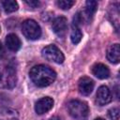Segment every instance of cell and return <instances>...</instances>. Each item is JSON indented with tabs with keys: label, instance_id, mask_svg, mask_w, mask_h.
I'll return each mask as SVG.
<instances>
[{
	"label": "cell",
	"instance_id": "obj_16",
	"mask_svg": "<svg viewBox=\"0 0 120 120\" xmlns=\"http://www.w3.org/2000/svg\"><path fill=\"white\" fill-rule=\"evenodd\" d=\"M82 38V33L81 31V29L79 28V26L73 25L72 26V31L70 34V39L72 41L73 44H78Z\"/></svg>",
	"mask_w": 120,
	"mask_h": 120
},
{
	"label": "cell",
	"instance_id": "obj_2",
	"mask_svg": "<svg viewBox=\"0 0 120 120\" xmlns=\"http://www.w3.org/2000/svg\"><path fill=\"white\" fill-rule=\"evenodd\" d=\"M17 82L16 70L9 65L0 66V87L6 89H12Z\"/></svg>",
	"mask_w": 120,
	"mask_h": 120
},
{
	"label": "cell",
	"instance_id": "obj_23",
	"mask_svg": "<svg viewBox=\"0 0 120 120\" xmlns=\"http://www.w3.org/2000/svg\"><path fill=\"white\" fill-rule=\"evenodd\" d=\"M0 30H1V28H0Z\"/></svg>",
	"mask_w": 120,
	"mask_h": 120
},
{
	"label": "cell",
	"instance_id": "obj_24",
	"mask_svg": "<svg viewBox=\"0 0 120 120\" xmlns=\"http://www.w3.org/2000/svg\"><path fill=\"white\" fill-rule=\"evenodd\" d=\"M0 12H1V11H0Z\"/></svg>",
	"mask_w": 120,
	"mask_h": 120
},
{
	"label": "cell",
	"instance_id": "obj_13",
	"mask_svg": "<svg viewBox=\"0 0 120 120\" xmlns=\"http://www.w3.org/2000/svg\"><path fill=\"white\" fill-rule=\"evenodd\" d=\"M19 113L16 110L5 108L0 110V120H18Z\"/></svg>",
	"mask_w": 120,
	"mask_h": 120
},
{
	"label": "cell",
	"instance_id": "obj_15",
	"mask_svg": "<svg viewBox=\"0 0 120 120\" xmlns=\"http://www.w3.org/2000/svg\"><path fill=\"white\" fill-rule=\"evenodd\" d=\"M2 6L6 13H12L18 10V8H19L18 3L14 0H5L2 2Z\"/></svg>",
	"mask_w": 120,
	"mask_h": 120
},
{
	"label": "cell",
	"instance_id": "obj_10",
	"mask_svg": "<svg viewBox=\"0 0 120 120\" xmlns=\"http://www.w3.org/2000/svg\"><path fill=\"white\" fill-rule=\"evenodd\" d=\"M107 59L112 63V64H117L120 61V47L118 43L111 45L106 52Z\"/></svg>",
	"mask_w": 120,
	"mask_h": 120
},
{
	"label": "cell",
	"instance_id": "obj_19",
	"mask_svg": "<svg viewBox=\"0 0 120 120\" xmlns=\"http://www.w3.org/2000/svg\"><path fill=\"white\" fill-rule=\"evenodd\" d=\"M24 2H25V4L28 7L32 8H38L40 6V2L39 1H37V0H30V1L29 0H26Z\"/></svg>",
	"mask_w": 120,
	"mask_h": 120
},
{
	"label": "cell",
	"instance_id": "obj_20",
	"mask_svg": "<svg viewBox=\"0 0 120 120\" xmlns=\"http://www.w3.org/2000/svg\"><path fill=\"white\" fill-rule=\"evenodd\" d=\"M50 120H60V118H59L58 116H52Z\"/></svg>",
	"mask_w": 120,
	"mask_h": 120
},
{
	"label": "cell",
	"instance_id": "obj_5",
	"mask_svg": "<svg viewBox=\"0 0 120 120\" xmlns=\"http://www.w3.org/2000/svg\"><path fill=\"white\" fill-rule=\"evenodd\" d=\"M41 54L45 59L54 62L56 64H62L65 60V56L63 52L60 51V49L57 46L53 44H50L44 47L41 51Z\"/></svg>",
	"mask_w": 120,
	"mask_h": 120
},
{
	"label": "cell",
	"instance_id": "obj_14",
	"mask_svg": "<svg viewBox=\"0 0 120 120\" xmlns=\"http://www.w3.org/2000/svg\"><path fill=\"white\" fill-rule=\"evenodd\" d=\"M98 9V2L89 0L85 3V15L88 19H91Z\"/></svg>",
	"mask_w": 120,
	"mask_h": 120
},
{
	"label": "cell",
	"instance_id": "obj_6",
	"mask_svg": "<svg viewBox=\"0 0 120 120\" xmlns=\"http://www.w3.org/2000/svg\"><path fill=\"white\" fill-rule=\"evenodd\" d=\"M52 28L53 32L60 38L66 36L68 31V20L65 17H57L52 22Z\"/></svg>",
	"mask_w": 120,
	"mask_h": 120
},
{
	"label": "cell",
	"instance_id": "obj_22",
	"mask_svg": "<svg viewBox=\"0 0 120 120\" xmlns=\"http://www.w3.org/2000/svg\"><path fill=\"white\" fill-rule=\"evenodd\" d=\"M95 120H104L103 118H101V117H98V118H96Z\"/></svg>",
	"mask_w": 120,
	"mask_h": 120
},
{
	"label": "cell",
	"instance_id": "obj_9",
	"mask_svg": "<svg viewBox=\"0 0 120 120\" xmlns=\"http://www.w3.org/2000/svg\"><path fill=\"white\" fill-rule=\"evenodd\" d=\"M94 81L92 79H90L89 77H82L79 80V83H78V88L79 91L82 95L83 96H88L92 93L93 89H94Z\"/></svg>",
	"mask_w": 120,
	"mask_h": 120
},
{
	"label": "cell",
	"instance_id": "obj_4",
	"mask_svg": "<svg viewBox=\"0 0 120 120\" xmlns=\"http://www.w3.org/2000/svg\"><path fill=\"white\" fill-rule=\"evenodd\" d=\"M22 32L23 36L31 40H36L41 36V28L39 24L32 19L25 20L22 24Z\"/></svg>",
	"mask_w": 120,
	"mask_h": 120
},
{
	"label": "cell",
	"instance_id": "obj_1",
	"mask_svg": "<svg viewBox=\"0 0 120 120\" xmlns=\"http://www.w3.org/2000/svg\"><path fill=\"white\" fill-rule=\"evenodd\" d=\"M29 76L32 82L38 87H46L52 84L56 79V73L50 67L38 65L30 69Z\"/></svg>",
	"mask_w": 120,
	"mask_h": 120
},
{
	"label": "cell",
	"instance_id": "obj_12",
	"mask_svg": "<svg viewBox=\"0 0 120 120\" xmlns=\"http://www.w3.org/2000/svg\"><path fill=\"white\" fill-rule=\"evenodd\" d=\"M6 45L11 52H17L21 48V40L15 34H8L6 37Z\"/></svg>",
	"mask_w": 120,
	"mask_h": 120
},
{
	"label": "cell",
	"instance_id": "obj_8",
	"mask_svg": "<svg viewBox=\"0 0 120 120\" xmlns=\"http://www.w3.org/2000/svg\"><path fill=\"white\" fill-rule=\"evenodd\" d=\"M96 100H97L98 104L100 106L106 105L109 102H111L112 94H111V90L109 89L108 86L101 85L98 87V89L97 91V95H96Z\"/></svg>",
	"mask_w": 120,
	"mask_h": 120
},
{
	"label": "cell",
	"instance_id": "obj_18",
	"mask_svg": "<svg viewBox=\"0 0 120 120\" xmlns=\"http://www.w3.org/2000/svg\"><path fill=\"white\" fill-rule=\"evenodd\" d=\"M119 112L118 108H112L108 111V116L111 120H119Z\"/></svg>",
	"mask_w": 120,
	"mask_h": 120
},
{
	"label": "cell",
	"instance_id": "obj_21",
	"mask_svg": "<svg viewBox=\"0 0 120 120\" xmlns=\"http://www.w3.org/2000/svg\"><path fill=\"white\" fill-rule=\"evenodd\" d=\"M2 52H3V47H2V44L0 42V55L2 54Z\"/></svg>",
	"mask_w": 120,
	"mask_h": 120
},
{
	"label": "cell",
	"instance_id": "obj_11",
	"mask_svg": "<svg viewBox=\"0 0 120 120\" xmlns=\"http://www.w3.org/2000/svg\"><path fill=\"white\" fill-rule=\"evenodd\" d=\"M92 73L97 78L101 79V80L107 79L110 76V70H109L108 67L105 66L104 64H101V63L95 64L92 67Z\"/></svg>",
	"mask_w": 120,
	"mask_h": 120
},
{
	"label": "cell",
	"instance_id": "obj_3",
	"mask_svg": "<svg viewBox=\"0 0 120 120\" xmlns=\"http://www.w3.org/2000/svg\"><path fill=\"white\" fill-rule=\"evenodd\" d=\"M69 114L76 120H87L89 109L85 102L73 99L68 104Z\"/></svg>",
	"mask_w": 120,
	"mask_h": 120
},
{
	"label": "cell",
	"instance_id": "obj_7",
	"mask_svg": "<svg viewBox=\"0 0 120 120\" xmlns=\"http://www.w3.org/2000/svg\"><path fill=\"white\" fill-rule=\"evenodd\" d=\"M53 99L50 97H44L39 98L35 104V111L38 114H43L48 112L53 107Z\"/></svg>",
	"mask_w": 120,
	"mask_h": 120
},
{
	"label": "cell",
	"instance_id": "obj_17",
	"mask_svg": "<svg viewBox=\"0 0 120 120\" xmlns=\"http://www.w3.org/2000/svg\"><path fill=\"white\" fill-rule=\"evenodd\" d=\"M74 4H75V2L72 0H58L57 1V6L64 10L69 9Z\"/></svg>",
	"mask_w": 120,
	"mask_h": 120
}]
</instances>
